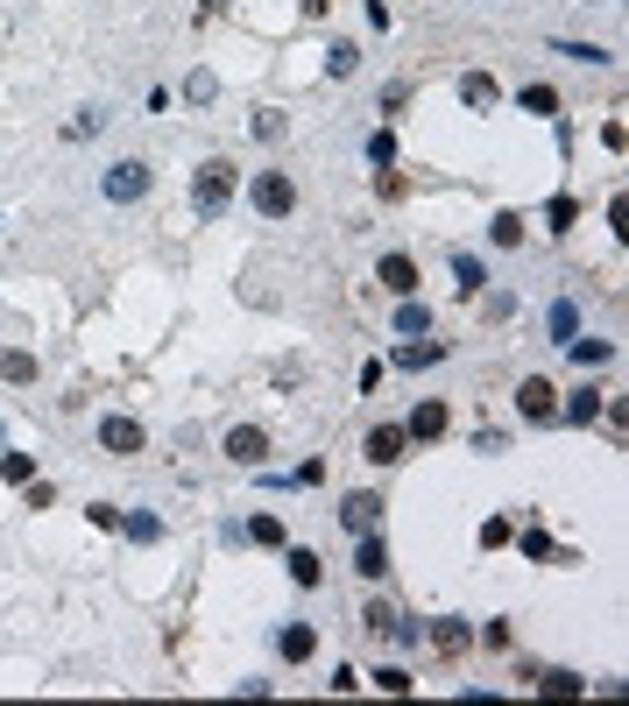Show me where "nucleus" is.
<instances>
[{
  "label": "nucleus",
  "instance_id": "32",
  "mask_svg": "<svg viewBox=\"0 0 629 706\" xmlns=\"http://www.w3.org/2000/svg\"><path fill=\"white\" fill-rule=\"evenodd\" d=\"M488 240H496V248H523V219L517 213H496V219H488Z\"/></svg>",
  "mask_w": 629,
  "mask_h": 706
},
{
  "label": "nucleus",
  "instance_id": "15",
  "mask_svg": "<svg viewBox=\"0 0 629 706\" xmlns=\"http://www.w3.org/2000/svg\"><path fill=\"white\" fill-rule=\"evenodd\" d=\"M425 643L439 657H467V643H474V629L460 622V614H439V622H425Z\"/></svg>",
  "mask_w": 629,
  "mask_h": 706
},
{
  "label": "nucleus",
  "instance_id": "17",
  "mask_svg": "<svg viewBox=\"0 0 629 706\" xmlns=\"http://www.w3.org/2000/svg\"><path fill=\"white\" fill-rule=\"evenodd\" d=\"M389 333H396V339H425V333H431V304H425V297H396V319H389Z\"/></svg>",
  "mask_w": 629,
  "mask_h": 706
},
{
  "label": "nucleus",
  "instance_id": "34",
  "mask_svg": "<svg viewBox=\"0 0 629 706\" xmlns=\"http://www.w3.org/2000/svg\"><path fill=\"white\" fill-rule=\"evenodd\" d=\"M368 163H376V170H389V163H396V134H389V128L368 134Z\"/></svg>",
  "mask_w": 629,
  "mask_h": 706
},
{
  "label": "nucleus",
  "instance_id": "31",
  "mask_svg": "<svg viewBox=\"0 0 629 706\" xmlns=\"http://www.w3.org/2000/svg\"><path fill=\"white\" fill-rule=\"evenodd\" d=\"M573 219H580V205H573V199H566V191H559V199L545 205V234H573Z\"/></svg>",
  "mask_w": 629,
  "mask_h": 706
},
{
  "label": "nucleus",
  "instance_id": "42",
  "mask_svg": "<svg viewBox=\"0 0 629 706\" xmlns=\"http://www.w3.org/2000/svg\"><path fill=\"white\" fill-rule=\"evenodd\" d=\"M297 8H305V22H319V14L333 8V0H297Z\"/></svg>",
  "mask_w": 629,
  "mask_h": 706
},
{
  "label": "nucleus",
  "instance_id": "29",
  "mask_svg": "<svg viewBox=\"0 0 629 706\" xmlns=\"http://www.w3.org/2000/svg\"><path fill=\"white\" fill-rule=\"evenodd\" d=\"M354 71H361V50H354V43H333V50H325V79H354Z\"/></svg>",
  "mask_w": 629,
  "mask_h": 706
},
{
  "label": "nucleus",
  "instance_id": "35",
  "mask_svg": "<svg viewBox=\"0 0 629 706\" xmlns=\"http://www.w3.org/2000/svg\"><path fill=\"white\" fill-rule=\"evenodd\" d=\"M213 93H219V79H213V71H191V79H185V99H191V107H205Z\"/></svg>",
  "mask_w": 629,
  "mask_h": 706
},
{
  "label": "nucleus",
  "instance_id": "37",
  "mask_svg": "<svg viewBox=\"0 0 629 706\" xmlns=\"http://www.w3.org/2000/svg\"><path fill=\"white\" fill-rule=\"evenodd\" d=\"M389 622H396V614H389L382 600H368V608H361V629H368V636H389Z\"/></svg>",
  "mask_w": 629,
  "mask_h": 706
},
{
  "label": "nucleus",
  "instance_id": "30",
  "mask_svg": "<svg viewBox=\"0 0 629 706\" xmlns=\"http://www.w3.org/2000/svg\"><path fill=\"white\" fill-rule=\"evenodd\" d=\"M368 679H376V693H389V699H403V693H411V671H403V665H382V671H368Z\"/></svg>",
  "mask_w": 629,
  "mask_h": 706
},
{
  "label": "nucleus",
  "instance_id": "4",
  "mask_svg": "<svg viewBox=\"0 0 629 706\" xmlns=\"http://www.w3.org/2000/svg\"><path fill=\"white\" fill-rule=\"evenodd\" d=\"M517 417H523V424H559V382L523 374V382H517Z\"/></svg>",
  "mask_w": 629,
  "mask_h": 706
},
{
  "label": "nucleus",
  "instance_id": "36",
  "mask_svg": "<svg viewBox=\"0 0 629 706\" xmlns=\"http://www.w3.org/2000/svg\"><path fill=\"white\" fill-rule=\"evenodd\" d=\"M559 50H566V57H573V64H616V57H608V50H602V43H559Z\"/></svg>",
  "mask_w": 629,
  "mask_h": 706
},
{
  "label": "nucleus",
  "instance_id": "40",
  "mask_svg": "<svg viewBox=\"0 0 629 706\" xmlns=\"http://www.w3.org/2000/svg\"><path fill=\"white\" fill-rule=\"evenodd\" d=\"M382 374H389V360H361V396H376Z\"/></svg>",
  "mask_w": 629,
  "mask_h": 706
},
{
  "label": "nucleus",
  "instance_id": "2",
  "mask_svg": "<svg viewBox=\"0 0 629 706\" xmlns=\"http://www.w3.org/2000/svg\"><path fill=\"white\" fill-rule=\"evenodd\" d=\"M149 191H156V163L149 156H114L107 170H99V199L107 205H142Z\"/></svg>",
  "mask_w": 629,
  "mask_h": 706
},
{
  "label": "nucleus",
  "instance_id": "8",
  "mask_svg": "<svg viewBox=\"0 0 629 706\" xmlns=\"http://www.w3.org/2000/svg\"><path fill=\"white\" fill-rule=\"evenodd\" d=\"M446 354H453V347H446V339H396V354H389V368H403V374H425V368H439V360Z\"/></svg>",
  "mask_w": 629,
  "mask_h": 706
},
{
  "label": "nucleus",
  "instance_id": "12",
  "mask_svg": "<svg viewBox=\"0 0 629 706\" xmlns=\"http://www.w3.org/2000/svg\"><path fill=\"white\" fill-rule=\"evenodd\" d=\"M608 410V396H602V388H573V396H559V424H573V431H594V417H602Z\"/></svg>",
  "mask_w": 629,
  "mask_h": 706
},
{
  "label": "nucleus",
  "instance_id": "27",
  "mask_svg": "<svg viewBox=\"0 0 629 706\" xmlns=\"http://www.w3.org/2000/svg\"><path fill=\"white\" fill-rule=\"evenodd\" d=\"M517 551H523V559H531V565H545V559H559V545H551V537H545V523H531V530H523V537H517Z\"/></svg>",
  "mask_w": 629,
  "mask_h": 706
},
{
  "label": "nucleus",
  "instance_id": "3",
  "mask_svg": "<svg viewBox=\"0 0 629 706\" xmlns=\"http://www.w3.org/2000/svg\"><path fill=\"white\" fill-rule=\"evenodd\" d=\"M248 213H254V219H290V213H297L290 170H254V177H248Z\"/></svg>",
  "mask_w": 629,
  "mask_h": 706
},
{
  "label": "nucleus",
  "instance_id": "33",
  "mask_svg": "<svg viewBox=\"0 0 629 706\" xmlns=\"http://www.w3.org/2000/svg\"><path fill=\"white\" fill-rule=\"evenodd\" d=\"M99 128H107V113H99V107H85L79 120H64V142H93Z\"/></svg>",
  "mask_w": 629,
  "mask_h": 706
},
{
  "label": "nucleus",
  "instance_id": "26",
  "mask_svg": "<svg viewBox=\"0 0 629 706\" xmlns=\"http://www.w3.org/2000/svg\"><path fill=\"white\" fill-rule=\"evenodd\" d=\"M121 537L128 545H163V516H142V508H134V516H121Z\"/></svg>",
  "mask_w": 629,
  "mask_h": 706
},
{
  "label": "nucleus",
  "instance_id": "43",
  "mask_svg": "<svg viewBox=\"0 0 629 706\" xmlns=\"http://www.w3.org/2000/svg\"><path fill=\"white\" fill-rule=\"evenodd\" d=\"M219 8H234V0H199V14H219Z\"/></svg>",
  "mask_w": 629,
  "mask_h": 706
},
{
  "label": "nucleus",
  "instance_id": "25",
  "mask_svg": "<svg viewBox=\"0 0 629 706\" xmlns=\"http://www.w3.org/2000/svg\"><path fill=\"white\" fill-rule=\"evenodd\" d=\"M0 382H14V388L36 382V354H28V347H8V354H0Z\"/></svg>",
  "mask_w": 629,
  "mask_h": 706
},
{
  "label": "nucleus",
  "instance_id": "18",
  "mask_svg": "<svg viewBox=\"0 0 629 706\" xmlns=\"http://www.w3.org/2000/svg\"><path fill=\"white\" fill-rule=\"evenodd\" d=\"M566 354H573V368H608V360H616V339H602V333H573L566 339Z\"/></svg>",
  "mask_w": 629,
  "mask_h": 706
},
{
  "label": "nucleus",
  "instance_id": "38",
  "mask_svg": "<svg viewBox=\"0 0 629 706\" xmlns=\"http://www.w3.org/2000/svg\"><path fill=\"white\" fill-rule=\"evenodd\" d=\"M509 537H517V530H509V523H502V516H488V523H482V545H488V551H502V545H509Z\"/></svg>",
  "mask_w": 629,
  "mask_h": 706
},
{
  "label": "nucleus",
  "instance_id": "16",
  "mask_svg": "<svg viewBox=\"0 0 629 706\" xmlns=\"http://www.w3.org/2000/svg\"><path fill=\"white\" fill-rule=\"evenodd\" d=\"M517 679L537 685V693H551V699H580V693H588V679H573V671H537V665H523Z\"/></svg>",
  "mask_w": 629,
  "mask_h": 706
},
{
  "label": "nucleus",
  "instance_id": "10",
  "mask_svg": "<svg viewBox=\"0 0 629 706\" xmlns=\"http://www.w3.org/2000/svg\"><path fill=\"white\" fill-rule=\"evenodd\" d=\"M276 657L283 665H311V657H319V629L311 622H276Z\"/></svg>",
  "mask_w": 629,
  "mask_h": 706
},
{
  "label": "nucleus",
  "instance_id": "23",
  "mask_svg": "<svg viewBox=\"0 0 629 706\" xmlns=\"http://www.w3.org/2000/svg\"><path fill=\"white\" fill-rule=\"evenodd\" d=\"M517 107H523V113H537V120H559V85L531 79V85H523V93H517Z\"/></svg>",
  "mask_w": 629,
  "mask_h": 706
},
{
  "label": "nucleus",
  "instance_id": "13",
  "mask_svg": "<svg viewBox=\"0 0 629 706\" xmlns=\"http://www.w3.org/2000/svg\"><path fill=\"white\" fill-rule=\"evenodd\" d=\"M354 573H361V587L389 579V545H382V530H361V537H354Z\"/></svg>",
  "mask_w": 629,
  "mask_h": 706
},
{
  "label": "nucleus",
  "instance_id": "21",
  "mask_svg": "<svg viewBox=\"0 0 629 706\" xmlns=\"http://www.w3.org/2000/svg\"><path fill=\"white\" fill-rule=\"evenodd\" d=\"M502 99V85L488 79V71H467V79H460V107H474V113H488Z\"/></svg>",
  "mask_w": 629,
  "mask_h": 706
},
{
  "label": "nucleus",
  "instance_id": "6",
  "mask_svg": "<svg viewBox=\"0 0 629 706\" xmlns=\"http://www.w3.org/2000/svg\"><path fill=\"white\" fill-rule=\"evenodd\" d=\"M446 424H453V410H446L439 396H417V403H411V417H403L411 445H439V439H446Z\"/></svg>",
  "mask_w": 629,
  "mask_h": 706
},
{
  "label": "nucleus",
  "instance_id": "41",
  "mask_svg": "<svg viewBox=\"0 0 629 706\" xmlns=\"http://www.w3.org/2000/svg\"><path fill=\"white\" fill-rule=\"evenodd\" d=\"M85 516H93L99 530H121V508H114V502H93V508H85Z\"/></svg>",
  "mask_w": 629,
  "mask_h": 706
},
{
  "label": "nucleus",
  "instance_id": "28",
  "mask_svg": "<svg viewBox=\"0 0 629 706\" xmlns=\"http://www.w3.org/2000/svg\"><path fill=\"white\" fill-rule=\"evenodd\" d=\"M0 480H8V488H28V480H36V453H0Z\"/></svg>",
  "mask_w": 629,
  "mask_h": 706
},
{
  "label": "nucleus",
  "instance_id": "1",
  "mask_svg": "<svg viewBox=\"0 0 629 706\" xmlns=\"http://www.w3.org/2000/svg\"><path fill=\"white\" fill-rule=\"evenodd\" d=\"M234 191H241V170H234L227 156H205L199 170H191V213H199V219H219L234 205Z\"/></svg>",
  "mask_w": 629,
  "mask_h": 706
},
{
  "label": "nucleus",
  "instance_id": "39",
  "mask_svg": "<svg viewBox=\"0 0 629 706\" xmlns=\"http://www.w3.org/2000/svg\"><path fill=\"white\" fill-rule=\"evenodd\" d=\"M248 134H262V142H276V134H283V113H254V120H248Z\"/></svg>",
  "mask_w": 629,
  "mask_h": 706
},
{
  "label": "nucleus",
  "instance_id": "7",
  "mask_svg": "<svg viewBox=\"0 0 629 706\" xmlns=\"http://www.w3.org/2000/svg\"><path fill=\"white\" fill-rule=\"evenodd\" d=\"M403 453H411V431H403V424H368V439H361L368 467H396Z\"/></svg>",
  "mask_w": 629,
  "mask_h": 706
},
{
  "label": "nucleus",
  "instance_id": "14",
  "mask_svg": "<svg viewBox=\"0 0 629 706\" xmlns=\"http://www.w3.org/2000/svg\"><path fill=\"white\" fill-rule=\"evenodd\" d=\"M227 459L234 467H269V431L262 424H234L227 431Z\"/></svg>",
  "mask_w": 629,
  "mask_h": 706
},
{
  "label": "nucleus",
  "instance_id": "24",
  "mask_svg": "<svg viewBox=\"0 0 629 706\" xmlns=\"http://www.w3.org/2000/svg\"><path fill=\"white\" fill-rule=\"evenodd\" d=\"M573 333H580V304H573V297H559V304L545 311V339H551V347H566Z\"/></svg>",
  "mask_w": 629,
  "mask_h": 706
},
{
  "label": "nucleus",
  "instance_id": "20",
  "mask_svg": "<svg viewBox=\"0 0 629 706\" xmlns=\"http://www.w3.org/2000/svg\"><path fill=\"white\" fill-rule=\"evenodd\" d=\"M453 283H460V297H482L488 290V262L467 254V248H453Z\"/></svg>",
  "mask_w": 629,
  "mask_h": 706
},
{
  "label": "nucleus",
  "instance_id": "19",
  "mask_svg": "<svg viewBox=\"0 0 629 706\" xmlns=\"http://www.w3.org/2000/svg\"><path fill=\"white\" fill-rule=\"evenodd\" d=\"M283 573H290L297 587H319V579H325V559L311 545H283Z\"/></svg>",
  "mask_w": 629,
  "mask_h": 706
},
{
  "label": "nucleus",
  "instance_id": "5",
  "mask_svg": "<svg viewBox=\"0 0 629 706\" xmlns=\"http://www.w3.org/2000/svg\"><path fill=\"white\" fill-rule=\"evenodd\" d=\"M142 445H149L142 417H128V410H107V417H99V453H114V459H134Z\"/></svg>",
  "mask_w": 629,
  "mask_h": 706
},
{
  "label": "nucleus",
  "instance_id": "9",
  "mask_svg": "<svg viewBox=\"0 0 629 706\" xmlns=\"http://www.w3.org/2000/svg\"><path fill=\"white\" fill-rule=\"evenodd\" d=\"M340 530L361 537V530H382V494H340Z\"/></svg>",
  "mask_w": 629,
  "mask_h": 706
},
{
  "label": "nucleus",
  "instance_id": "11",
  "mask_svg": "<svg viewBox=\"0 0 629 706\" xmlns=\"http://www.w3.org/2000/svg\"><path fill=\"white\" fill-rule=\"evenodd\" d=\"M376 283H382L389 297H417V290H425V276H417L411 254H382V262H376Z\"/></svg>",
  "mask_w": 629,
  "mask_h": 706
},
{
  "label": "nucleus",
  "instance_id": "22",
  "mask_svg": "<svg viewBox=\"0 0 629 706\" xmlns=\"http://www.w3.org/2000/svg\"><path fill=\"white\" fill-rule=\"evenodd\" d=\"M248 545H262V551H283V545H290L276 508H254V516H248Z\"/></svg>",
  "mask_w": 629,
  "mask_h": 706
}]
</instances>
